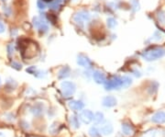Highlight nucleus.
<instances>
[{"label":"nucleus","instance_id":"obj_1","mask_svg":"<svg viewBox=\"0 0 165 137\" xmlns=\"http://www.w3.org/2000/svg\"><path fill=\"white\" fill-rule=\"evenodd\" d=\"M164 54H165V49L162 47H155L144 52L142 53V57L147 61H154L163 57Z\"/></svg>","mask_w":165,"mask_h":137},{"label":"nucleus","instance_id":"obj_2","mask_svg":"<svg viewBox=\"0 0 165 137\" xmlns=\"http://www.w3.org/2000/svg\"><path fill=\"white\" fill-rule=\"evenodd\" d=\"M60 89L63 97L68 98L74 94V92L76 90V86L75 84L72 82V81H62L60 85Z\"/></svg>","mask_w":165,"mask_h":137},{"label":"nucleus","instance_id":"obj_3","mask_svg":"<svg viewBox=\"0 0 165 137\" xmlns=\"http://www.w3.org/2000/svg\"><path fill=\"white\" fill-rule=\"evenodd\" d=\"M122 81L121 77H114L113 78L106 81L105 83V89L106 90H112V89H121Z\"/></svg>","mask_w":165,"mask_h":137},{"label":"nucleus","instance_id":"obj_4","mask_svg":"<svg viewBox=\"0 0 165 137\" xmlns=\"http://www.w3.org/2000/svg\"><path fill=\"white\" fill-rule=\"evenodd\" d=\"M94 113L89 110H82L79 114V120L85 124H90L93 122Z\"/></svg>","mask_w":165,"mask_h":137},{"label":"nucleus","instance_id":"obj_5","mask_svg":"<svg viewBox=\"0 0 165 137\" xmlns=\"http://www.w3.org/2000/svg\"><path fill=\"white\" fill-rule=\"evenodd\" d=\"M89 20H90V15L86 11H80L74 16V21L80 25H82Z\"/></svg>","mask_w":165,"mask_h":137},{"label":"nucleus","instance_id":"obj_6","mask_svg":"<svg viewBox=\"0 0 165 137\" xmlns=\"http://www.w3.org/2000/svg\"><path fill=\"white\" fill-rule=\"evenodd\" d=\"M33 25H34V27L39 29L40 32H46L49 29L47 23L44 20H42L41 18H38V17L33 18Z\"/></svg>","mask_w":165,"mask_h":137},{"label":"nucleus","instance_id":"obj_7","mask_svg":"<svg viewBox=\"0 0 165 137\" xmlns=\"http://www.w3.org/2000/svg\"><path fill=\"white\" fill-rule=\"evenodd\" d=\"M100 133L102 135H105V136H109L113 133L114 132V128H113V125L112 123L109 122H103L102 123V126L100 127Z\"/></svg>","mask_w":165,"mask_h":137},{"label":"nucleus","instance_id":"obj_8","mask_svg":"<svg viewBox=\"0 0 165 137\" xmlns=\"http://www.w3.org/2000/svg\"><path fill=\"white\" fill-rule=\"evenodd\" d=\"M117 103V98L114 96H106L102 99V105L106 108H113Z\"/></svg>","mask_w":165,"mask_h":137},{"label":"nucleus","instance_id":"obj_9","mask_svg":"<svg viewBox=\"0 0 165 137\" xmlns=\"http://www.w3.org/2000/svg\"><path fill=\"white\" fill-rule=\"evenodd\" d=\"M68 107L73 111H81L82 110H84L85 104L81 100H75V99H73V100L69 101Z\"/></svg>","mask_w":165,"mask_h":137},{"label":"nucleus","instance_id":"obj_10","mask_svg":"<svg viewBox=\"0 0 165 137\" xmlns=\"http://www.w3.org/2000/svg\"><path fill=\"white\" fill-rule=\"evenodd\" d=\"M93 78L94 80V82L97 84H105L106 81V74L100 70H96L93 73Z\"/></svg>","mask_w":165,"mask_h":137},{"label":"nucleus","instance_id":"obj_11","mask_svg":"<svg viewBox=\"0 0 165 137\" xmlns=\"http://www.w3.org/2000/svg\"><path fill=\"white\" fill-rule=\"evenodd\" d=\"M151 122L153 123L162 124L165 122V112L164 111H158L151 117Z\"/></svg>","mask_w":165,"mask_h":137},{"label":"nucleus","instance_id":"obj_12","mask_svg":"<svg viewBox=\"0 0 165 137\" xmlns=\"http://www.w3.org/2000/svg\"><path fill=\"white\" fill-rule=\"evenodd\" d=\"M121 130H122V133L125 135V136H132L134 134V129H133L132 125H130L129 123H122L121 125Z\"/></svg>","mask_w":165,"mask_h":137},{"label":"nucleus","instance_id":"obj_13","mask_svg":"<svg viewBox=\"0 0 165 137\" xmlns=\"http://www.w3.org/2000/svg\"><path fill=\"white\" fill-rule=\"evenodd\" d=\"M77 64L85 68H89L92 65V62L84 55H79L77 57Z\"/></svg>","mask_w":165,"mask_h":137},{"label":"nucleus","instance_id":"obj_14","mask_svg":"<svg viewBox=\"0 0 165 137\" xmlns=\"http://www.w3.org/2000/svg\"><path fill=\"white\" fill-rule=\"evenodd\" d=\"M69 122H70V125H71L72 128H73L75 130L80 128V121H79V118L77 116L72 115L71 117H70Z\"/></svg>","mask_w":165,"mask_h":137},{"label":"nucleus","instance_id":"obj_15","mask_svg":"<svg viewBox=\"0 0 165 137\" xmlns=\"http://www.w3.org/2000/svg\"><path fill=\"white\" fill-rule=\"evenodd\" d=\"M93 121L96 124H102L105 121V116L104 113L101 112V111H97L94 114V118H93Z\"/></svg>","mask_w":165,"mask_h":137},{"label":"nucleus","instance_id":"obj_16","mask_svg":"<svg viewBox=\"0 0 165 137\" xmlns=\"http://www.w3.org/2000/svg\"><path fill=\"white\" fill-rule=\"evenodd\" d=\"M70 73H71L70 68L68 66H64V67H62V69L59 71L58 77L60 79H64V78H66V77H68L70 76Z\"/></svg>","mask_w":165,"mask_h":137},{"label":"nucleus","instance_id":"obj_17","mask_svg":"<svg viewBox=\"0 0 165 137\" xmlns=\"http://www.w3.org/2000/svg\"><path fill=\"white\" fill-rule=\"evenodd\" d=\"M59 130H60V124L58 122H53L49 127V133L54 135L59 133Z\"/></svg>","mask_w":165,"mask_h":137},{"label":"nucleus","instance_id":"obj_18","mask_svg":"<svg viewBox=\"0 0 165 137\" xmlns=\"http://www.w3.org/2000/svg\"><path fill=\"white\" fill-rule=\"evenodd\" d=\"M31 112L34 115L39 116L43 113V106L41 104H36L33 106V108L31 109Z\"/></svg>","mask_w":165,"mask_h":137},{"label":"nucleus","instance_id":"obj_19","mask_svg":"<svg viewBox=\"0 0 165 137\" xmlns=\"http://www.w3.org/2000/svg\"><path fill=\"white\" fill-rule=\"evenodd\" d=\"M88 133H89L90 137H101L102 135L100 133V130L96 126H92L88 131Z\"/></svg>","mask_w":165,"mask_h":137},{"label":"nucleus","instance_id":"obj_20","mask_svg":"<svg viewBox=\"0 0 165 137\" xmlns=\"http://www.w3.org/2000/svg\"><path fill=\"white\" fill-rule=\"evenodd\" d=\"M121 81H122V85H121V89H127L131 85L132 83V79L128 77V76H124L123 77H121Z\"/></svg>","mask_w":165,"mask_h":137},{"label":"nucleus","instance_id":"obj_21","mask_svg":"<svg viewBox=\"0 0 165 137\" xmlns=\"http://www.w3.org/2000/svg\"><path fill=\"white\" fill-rule=\"evenodd\" d=\"M2 119L5 121V122H13L15 120H16V117L13 113H11V112H7V113H5L3 116H2Z\"/></svg>","mask_w":165,"mask_h":137},{"label":"nucleus","instance_id":"obj_22","mask_svg":"<svg viewBox=\"0 0 165 137\" xmlns=\"http://www.w3.org/2000/svg\"><path fill=\"white\" fill-rule=\"evenodd\" d=\"M61 4H62V0H55V1L52 2L50 8L53 10H57V9H59V8L61 7Z\"/></svg>","mask_w":165,"mask_h":137},{"label":"nucleus","instance_id":"obj_23","mask_svg":"<svg viewBox=\"0 0 165 137\" xmlns=\"http://www.w3.org/2000/svg\"><path fill=\"white\" fill-rule=\"evenodd\" d=\"M116 25H117V21H116L115 18H109L108 20H107V26H108L109 28H111V29L115 28V27H116Z\"/></svg>","mask_w":165,"mask_h":137},{"label":"nucleus","instance_id":"obj_24","mask_svg":"<svg viewBox=\"0 0 165 137\" xmlns=\"http://www.w3.org/2000/svg\"><path fill=\"white\" fill-rule=\"evenodd\" d=\"M156 131L155 130H150L146 132L144 134V137H156Z\"/></svg>","mask_w":165,"mask_h":137},{"label":"nucleus","instance_id":"obj_25","mask_svg":"<svg viewBox=\"0 0 165 137\" xmlns=\"http://www.w3.org/2000/svg\"><path fill=\"white\" fill-rule=\"evenodd\" d=\"M34 76L38 78H43L44 77L46 76V72L44 71H37V72H34Z\"/></svg>","mask_w":165,"mask_h":137},{"label":"nucleus","instance_id":"obj_26","mask_svg":"<svg viewBox=\"0 0 165 137\" xmlns=\"http://www.w3.org/2000/svg\"><path fill=\"white\" fill-rule=\"evenodd\" d=\"M11 67L14 68V69H16V70H20L22 65L20 64H18L17 62H12V63H11Z\"/></svg>","mask_w":165,"mask_h":137},{"label":"nucleus","instance_id":"obj_27","mask_svg":"<svg viewBox=\"0 0 165 137\" xmlns=\"http://www.w3.org/2000/svg\"><path fill=\"white\" fill-rule=\"evenodd\" d=\"M37 6H38V8H39L40 9H44L46 8V6H45V4L42 2V0H38Z\"/></svg>","mask_w":165,"mask_h":137},{"label":"nucleus","instance_id":"obj_28","mask_svg":"<svg viewBox=\"0 0 165 137\" xmlns=\"http://www.w3.org/2000/svg\"><path fill=\"white\" fill-rule=\"evenodd\" d=\"M8 54L9 55H11L12 53H14V46H13L12 43H10V44L8 46Z\"/></svg>","mask_w":165,"mask_h":137},{"label":"nucleus","instance_id":"obj_29","mask_svg":"<svg viewBox=\"0 0 165 137\" xmlns=\"http://www.w3.org/2000/svg\"><path fill=\"white\" fill-rule=\"evenodd\" d=\"M5 30H6V27H5V25L3 24V22L0 20V33H3L5 32Z\"/></svg>","mask_w":165,"mask_h":137},{"label":"nucleus","instance_id":"obj_30","mask_svg":"<svg viewBox=\"0 0 165 137\" xmlns=\"http://www.w3.org/2000/svg\"><path fill=\"white\" fill-rule=\"evenodd\" d=\"M158 18H159V20L160 21H165V15H164V13H162V12H161V15L159 14Z\"/></svg>","mask_w":165,"mask_h":137},{"label":"nucleus","instance_id":"obj_31","mask_svg":"<svg viewBox=\"0 0 165 137\" xmlns=\"http://www.w3.org/2000/svg\"><path fill=\"white\" fill-rule=\"evenodd\" d=\"M21 124H23V125H21L23 128H25L26 130H28V129H29V124L27 122H21Z\"/></svg>","mask_w":165,"mask_h":137},{"label":"nucleus","instance_id":"obj_32","mask_svg":"<svg viewBox=\"0 0 165 137\" xmlns=\"http://www.w3.org/2000/svg\"><path fill=\"white\" fill-rule=\"evenodd\" d=\"M0 137H7V136H6V134H5L4 133L0 132Z\"/></svg>","mask_w":165,"mask_h":137},{"label":"nucleus","instance_id":"obj_33","mask_svg":"<svg viewBox=\"0 0 165 137\" xmlns=\"http://www.w3.org/2000/svg\"><path fill=\"white\" fill-rule=\"evenodd\" d=\"M44 1H46V2H52V0H44Z\"/></svg>","mask_w":165,"mask_h":137},{"label":"nucleus","instance_id":"obj_34","mask_svg":"<svg viewBox=\"0 0 165 137\" xmlns=\"http://www.w3.org/2000/svg\"><path fill=\"white\" fill-rule=\"evenodd\" d=\"M1 83H2V81H1V77H0V85H1Z\"/></svg>","mask_w":165,"mask_h":137},{"label":"nucleus","instance_id":"obj_35","mask_svg":"<svg viewBox=\"0 0 165 137\" xmlns=\"http://www.w3.org/2000/svg\"><path fill=\"white\" fill-rule=\"evenodd\" d=\"M2 1H6V0H2Z\"/></svg>","mask_w":165,"mask_h":137}]
</instances>
